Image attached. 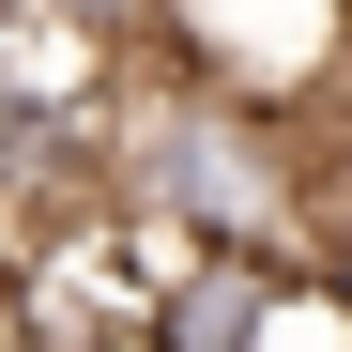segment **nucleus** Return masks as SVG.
<instances>
[{"label":"nucleus","instance_id":"nucleus-1","mask_svg":"<svg viewBox=\"0 0 352 352\" xmlns=\"http://www.w3.org/2000/svg\"><path fill=\"white\" fill-rule=\"evenodd\" d=\"M46 16H62V31H92V46H138L168 0H46Z\"/></svg>","mask_w":352,"mask_h":352},{"label":"nucleus","instance_id":"nucleus-2","mask_svg":"<svg viewBox=\"0 0 352 352\" xmlns=\"http://www.w3.org/2000/svg\"><path fill=\"white\" fill-rule=\"evenodd\" d=\"M337 184H352V138H337Z\"/></svg>","mask_w":352,"mask_h":352}]
</instances>
